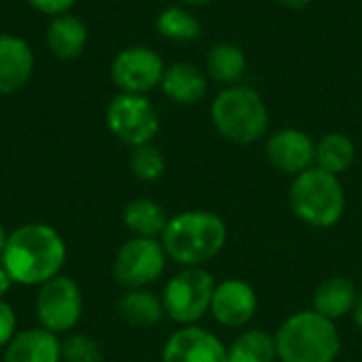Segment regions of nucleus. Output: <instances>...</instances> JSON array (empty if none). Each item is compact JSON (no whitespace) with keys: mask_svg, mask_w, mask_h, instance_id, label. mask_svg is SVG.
Masks as SVG:
<instances>
[{"mask_svg":"<svg viewBox=\"0 0 362 362\" xmlns=\"http://www.w3.org/2000/svg\"><path fill=\"white\" fill-rule=\"evenodd\" d=\"M66 259L68 246L55 227L47 223H23L8 233L0 263L13 284L38 288L64 274Z\"/></svg>","mask_w":362,"mask_h":362,"instance_id":"1","label":"nucleus"},{"mask_svg":"<svg viewBox=\"0 0 362 362\" xmlns=\"http://www.w3.org/2000/svg\"><path fill=\"white\" fill-rule=\"evenodd\" d=\"M227 238V223L216 212L185 210L168 221L159 240L168 259L180 267H204L225 248Z\"/></svg>","mask_w":362,"mask_h":362,"instance_id":"2","label":"nucleus"},{"mask_svg":"<svg viewBox=\"0 0 362 362\" xmlns=\"http://www.w3.org/2000/svg\"><path fill=\"white\" fill-rule=\"evenodd\" d=\"M210 119L225 140L240 146L259 142L269 129V108L263 95L244 83L223 87L214 95L210 104Z\"/></svg>","mask_w":362,"mask_h":362,"instance_id":"3","label":"nucleus"},{"mask_svg":"<svg viewBox=\"0 0 362 362\" xmlns=\"http://www.w3.org/2000/svg\"><path fill=\"white\" fill-rule=\"evenodd\" d=\"M274 339L280 362H335L341 350L335 322L314 310L288 316Z\"/></svg>","mask_w":362,"mask_h":362,"instance_id":"4","label":"nucleus"},{"mask_svg":"<svg viewBox=\"0 0 362 362\" xmlns=\"http://www.w3.org/2000/svg\"><path fill=\"white\" fill-rule=\"evenodd\" d=\"M288 204L301 223L314 229H329L344 218L346 189L339 176L312 165L310 170L293 176Z\"/></svg>","mask_w":362,"mask_h":362,"instance_id":"5","label":"nucleus"},{"mask_svg":"<svg viewBox=\"0 0 362 362\" xmlns=\"http://www.w3.org/2000/svg\"><path fill=\"white\" fill-rule=\"evenodd\" d=\"M216 282L204 267H182L168 280L161 293L165 316L180 325L191 327L210 312Z\"/></svg>","mask_w":362,"mask_h":362,"instance_id":"6","label":"nucleus"},{"mask_svg":"<svg viewBox=\"0 0 362 362\" xmlns=\"http://www.w3.org/2000/svg\"><path fill=\"white\" fill-rule=\"evenodd\" d=\"M85 310V299L78 282L66 274L55 276L53 280L40 284L34 297V312L38 327L55 333V335H70Z\"/></svg>","mask_w":362,"mask_h":362,"instance_id":"7","label":"nucleus"},{"mask_svg":"<svg viewBox=\"0 0 362 362\" xmlns=\"http://www.w3.org/2000/svg\"><path fill=\"white\" fill-rule=\"evenodd\" d=\"M106 125L117 140L136 148L155 140L161 121L148 95L119 91L106 106Z\"/></svg>","mask_w":362,"mask_h":362,"instance_id":"8","label":"nucleus"},{"mask_svg":"<svg viewBox=\"0 0 362 362\" xmlns=\"http://www.w3.org/2000/svg\"><path fill=\"white\" fill-rule=\"evenodd\" d=\"M168 265V252L161 240L129 238L115 255L112 276L117 284L127 288H148L155 284Z\"/></svg>","mask_w":362,"mask_h":362,"instance_id":"9","label":"nucleus"},{"mask_svg":"<svg viewBox=\"0 0 362 362\" xmlns=\"http://www.w3.org/2000/svg\"><path fill=\"white\" fill-rule=\"evenodd\" d=\"M163 57L146 45L123 47L110 62V81L121 93L146 95L161 85Z\"/></svg>","mask_w":362,"mask_h":362,"instance_id":"10","label":"nucleus"},{"mask_svg":"<svg viewBox=\"0 0 362 362\" xmlns=\"http://www.w3.org/2000/svg\"><path fill=\"white\" fill-rule=\"evenodd\" d=\"M265 157L278 172L297 176L316 165V140L299 127H280L265 140Z\"/></svg>","mask_w":362,"mask_h":362,"instance_id":"11","label":"nucleus"},{"mask_svg":"<svg viewBox=\"0 0 362 362\" xmlns=\"http://www.w3.org/2000/svg\"><path fill=\"white\" fill-rule=\"evenodd\" d=\"M161 362H227V348L214 333L197 325L180 327L163 344Z\"/></svg>","mask_w":362,"mask_h":362,"instance_id":"12","label":"nucleus"},{"mask_svg":"<svg viewBox=\"0 0 362 362\" xmlns=\"http://www.w3.org/2000/svg\"><path fill=\"white\" fill-rule=\"evenodd\" d=\"M259 310V297L255 288L240 280V278H229L216 284L212 303H210V314L212 318L223 325V327H246Z\"/></svg>","mask_w":362,"mask_h":362,"instance_id":"13","label":"nucleus"},{"mask_svg":"<svg viewBox=\"0 0 362 362\" xmlns=\"http://www.w3.org/2000/svg\"><path fill=\"white\" fill-rule=\"evenodd\" d=\"M34 74V51L25 38L2 32L0 34V95L21 91Z\"/></svg>","mask_w":362,"mask_h":362,"instance_id":"14","label":"nucleus"},{"mask_svg":"<svg viewBox=\"0 0 362 362\" xmlns=\"http://www.w3.org/2000/svg\"><path fill=\"white\" fill-rule=\"evenodd\" d=\"M2 362H62V339L42 327L19 329L2 350Z\"/></svg>","mask_w":362,"mask_h":362,"instance_id":"15","label":"nucleus"},{"mask_svg":"<svg viewBox=\"0 0 362 362\" xmlns=\"http://www.w3.org/2000/svg\"><path fill=\"white\" fill-rule=\"evenodd\" d=\"M159 87L170 102L180 106H193L206 98L210 78L206 70H202L191 62H174L165 66Z\"/></svg>","mask_w":362,"mask_h":362,"instance_id":"16","label":"nucleus"},{"mask_svg":"<svg viewBox=\"0 0 362 362\" xmlns=\"http://www.w3.org/2000/svg\"><path fill=\"white\" fill-rule=\"evenodd\" d=\"M87 40H89V32H87L85 21L72 13L51 17L47 32H45L47 49L51 51L53 57L62 62L81 57L87 47Z\"/></svg>","mask_w":362,"mask_h":362,"instance_id":"17","label":"nucleus"},{"mask_svg":"<svg viewBox=\"0 0 362 362\" xmlns=\"http://www.w3.org/2000/svg\"><path fill=\"white\" fill-rule=\"evenodd\" d=\"M204 70H206L208 78L221 87L240 85L248 70V57L238 42L221 40L208 49Z\"/></svg>","mask_w":362,"mask_h":362,"instance_id":"18","label":"nucleus"},{"mask_svg":"<svg viewBox=\"0 0 362 362\" xmlns=\"http://www.w3.org/2000/svg\"><path fill=\"white\" fill-rule=\"evenodd\" d=\"M356 284L350 278L344 276H331L322 280L314 293V312L329 320H341L348 314H354L356 301H358Z\"/></svg>","mask_w":362,"mask_h":362,"instance_id":"19","label":"nucleus"},{"mask_svg":"<svg viewBox=\"0 0 362 362\" xmlns=\"http://www.w3.org/2000/svg\"><path fill=\"white\" fill-rule=\"evenodd\" d=\"M117 312L123 322L136 329H153L165 318L161 297L148 288H127L117 301Z\"/></svg>","mask_w":362,"mask_h":362,"instance_id":"20","label":"nucleus"},{"mask_svg":"<svg viewBox=\"0 0 362 362\" xmlns=\"http://www.w3.org/2000/svg\"><path fill=\"white\" fill-rule=\"evenodd\" d=\"M121 221L125 229L132 233V238H155L159 240L168 227L170 216L165 214L163 206L148 197L132 199L121 214Z\"/></svg>","mask_w":362,"mask_h":362,"instance_id":"21","label":"nucleus"},{"mask_svg":"<svg viewBox=\"0 0 362 362\" xmlns=\"http://www.w3.org/2000/svg\"><path fill=\"white\" fill-rule=\"evenodd\" d=\"M155 28L161 38L172 42H193L204 32L199 17L185 4H170L161 8L155 19Z\"/></svg>","mask_w":362,"mask_h":362,"instance_id":"22","label":"nucleus"},{"mask_svg":"<svg viewBox=\"0 0 362 362\" xmlns=\"http://www.w3.org/2000/svg\"><path fill=\"white\" fill-rule=\"evenodd\" d=\"M356 161V146L350 136L329 132L316 142V165L335 176L348 172Z\"/></svg>","mask_w":362,"mask_h":362,"instance_id":"23","label":"nucleus"},{"mask_svg":"<svg viewBox=\"0 0 362 362\" xmlns=\"http://www.w3.org/2000/svg\"><path fill=\"white\" fill-rule=\"evenodd\" d=\"M276 339L267 331L248 329L227 348V362H276Z\"/></svg>","mask_w":362,"mask_h":362,"instance_id":"24","label":"nucleus"},{"mask_svg":"<svg viewBox=\"0 0 362 362\" xmlns=\"http://www.w3.org/2000/svg\"><path fill=\"white\" fill-rule=\"evenodd\" d=\"M129 172L140 182H157L165 174V157L159 146L142 144L129 153Z\"/></svg>","mask_w":362,"mask_h":362,"instance_id":"25","label":"nucleus"},{"mask_svg":"<svg viewBox=\"0 0 362 362\" xmlns=\"http://www.w3.org/2000/svg\"><path fill=\"white\" fill-rule=\"evenodd\" d=\"M62 362H104V352L93 337L70 333L62 339Z\"/></svg>","mask_w":362,"mask_h":362,"instance_id":"26","label":"nucleus"},{"mask_svg":"<svg viewBox=\"0 0 362 362\" xmlns=\"http://www.w3.org/2000/svg\"><path fill=\"white\" fill-rule=\"evenodd\" d=\"M17 314L13 310V305L6 299H0V350H4L8 346V341L15 337L17 333Z\"/></svg>","mask_w":362,"mask_h":362,"instance_id":"27","label":"nucleus"},{"mask_svg":"<svg viewBox=\"0 0 362 362\" xmlns=\"http://www.w3.org/2000/svg\"><path fill=\"white\" fill-rule=\"evenodd\" d=\"M34 11L49 15V17H57L64 13H70L72 6L76 4V0H25Z\"/></svg>","mask_w":362,"mask_h":362,"instance_id":"28","label":"nucleus"},{"mask_svg":"<svg viewBox=\"0 0 362 362\" xmlns=\"http://www.w3.org/2000/svg\"><path fill=\"white\" fill-rule=\"evenodd\" d=\"M11 286H13V280L8 278L6 269H4V267H2V263H0V299H4V297H6V293L11 291Z\"/></svg>","mask_w":362,"mask_h":362,"instance_id":"29","label":"nucleus"},{"mask_svg":"<svg viewBox=\"0 0 362 362\" xmlns=\"http://www.w3.org/2000/svg\"><path fill=\"white\" fill-rule=\"evenodd\" d=\"M276 2L284 8H291V11H301V8H308L312 4V0H276Z\"/></svg>","mask_w":362,"mask_h":362,"instance_id":"30","label":"nucleus"},{"mask_svg":"<svg viewBox=\"0 0 362 362\" xmlns=\"http://www.w3.org/2000/svg\"><path fill=\"white\" fill-rule=\"evenodd\" d=\"M185 6H189V8H199V6H208V4H212V2H216V0H180Z\"/></svg>","mask_w":362,"mask_h":362,"instance_id":"31","label":"nucleus"},{"mask_svg":"<svg viewBox=\"0 0 362 362\" xmlns=\"http://www.w3.org/2000/svg\"><path fill=\"white\" fill-rule=\"evenodd\" d=\"M354 322L362 331V293L358 295V301H356V308H354Z\"/></svg>","mask_w":362,"mask_h":362,"instance_id":"32","label":"nucleus"},{"mask_svg":"<svg viewBox=\"0 0 362 362\" xmlns=\"http://www.w3.org/2000/svg\"><path fill=\"white\" fill-rule=\"evenodd\" d=\"M6 238H8V233H6V229H4V225H2V221H0V257H2V250H4V246H6Z\"/></svg>","mask_w":362,"mask_h":362,"instance_id":"33","label":"nucleus"}]
</instances>
